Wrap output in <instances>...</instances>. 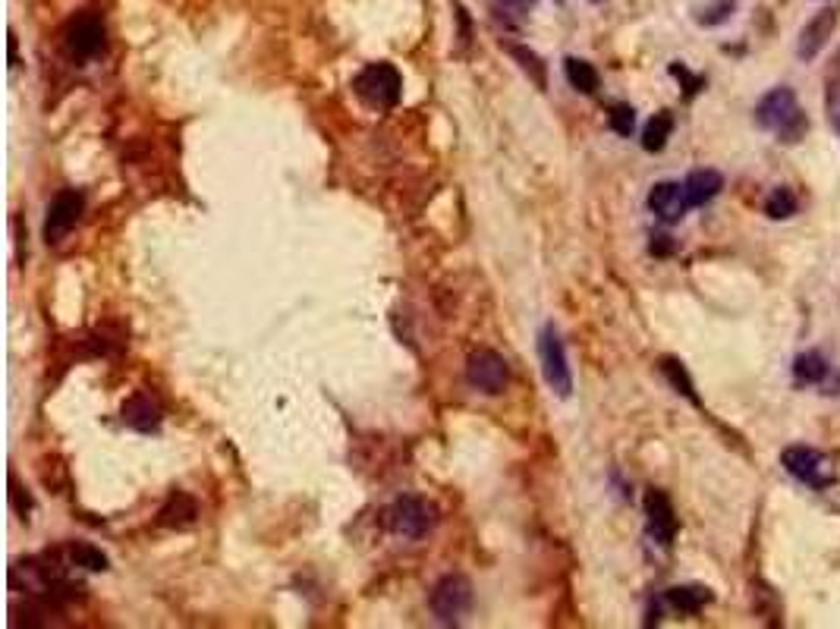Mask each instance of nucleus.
I'll list each match as a JSON object with an SVG mask.
<instances>
[{"instance_id": "1", "label": "nucleus", "mask_w": 840, "mask_h": 629, "mask_svg": "<svg viewBox=\"0 0 840 629\" xmlns=\"http://www.w3.org/2000/svg\"><path fill=\"white\" fill-rule=\"evenodd\" d=\"M781 466L793 475L796 482H803L815 491H822L828 485L837 482V472H834V463L825 457L822 450H815V447H806V444H793V447H784L781 450Z\"/></svg>"}, {"instance_id": "2", "label": "nucleus", "mask_w": 840, "mask_h": 629, "mask_svg": "<svg viewBox=\"0 0 840 629\" xmlns=\"http://www.w3.org/2000/svg\"><path fill=\"white\" fill-rule=\"evenodd\" d=\"M538 356H542V375H545L548 387L560 400H567L573 394V372L567 362L564 340H560L554 324H545L542 328V337H538Z\"/></svg>"}, {"instance_id": "3", "label": "nucleus", "mask_w": 840, "mask_h": 629, "mask_svg": "<svg viewBox=\"0 0 840 629\" xmlns=\"http://www.w3.org/2000/svg\"><path fill=\"white\" fill-rule=\"evenodd\" d=\"M63 48H67L70 60H76V63L95 60L104 51V23H101V16L92 13V10L76 13L70 19L67 32H63Z\"/></svg>"}, {"instance_id": "4", "label": "nucleus", "mask_w": 840, "mask_h": 629, "mask_svg": "<svg viewBox=\"0 0 840 629\" xmlns=\"http://www.w3.org/2000/svg\"><path fill=\"white\" fill-rule=\"evenodd\" d=\"M356 95L372 107H394L403 92V79L394 63H372L356 76Z\"/></svg>"}, {"instance_id": "5", "label": "nucleus", "mask_w": 840, "mask_h": 629, "mask_svg": "<svg viewBox=\"0 0 840 629\" xmlns=\"http://www.w3.org/2000/svg\"><path fill=\"white\" fill-rule=\"evenodd\" d=\"M472 607V582L463 573L444 576L432 592V611L441 623H460Z\"/></svg>"}, {"instance_id": "6", "label": "nucleus", "mask_w": 840, "mask_h": 629, "mask_svg": "<svg viewBox=\"0 0 840 629\" xmlns=\"http://www.w3.org/2000/svg\"><path fill=\"white\" fill-rule=\"evenodd\" d=\"M387 516H391V529L400 538H413V541L428 535V529L435 526V507L428 504L425 497H416V494L397 497Z\"/></svg>"}, {"instance_id": "7", "label": "nucleus", "mask_w": 840, "mask_h": 629, "mask_svg": "<svg viewBox=\"0 0 840 629\" xmlns=\"http://www.w3.org/2000/svg\"><path fill=\"white\" fill-rule=\"evenodd\" d=\"M800 114H803V107H800V101H796V92L790 89V85H778V89L765 92L756 104V123L762 129H768V133H778V136Z\"/></svg>"}, {"instance_id": "8", "label": "nucleus", "mask_w": 840, "mask_h": 629, "mask_svg": "<svg viewBox=\"0 0 840 629\" xmlns=\"http://www.w3.org/2000/svg\"><path fill=\"white\" fill-rule=\"evenodd\" d=\"M82 208H85V199H82V192L76 189H63L54 195V202L48 205V218H45V240L48 243H60L63 236H67L79 218H82Z\"/></svg>"}, {"instance_id": "9", "label": "nucleus", "mask_w": 840, "mask_h": 629, "mask_svg": "<svg viewBox=\"0 0 840 629\" xmlns=\"http://www.w3.org/2000/svg\"><path fill=\"white\" fill-rule=\"evenodd\" d=\"M642 507H645V526H649V535L658 541V545L671 548L677 538V513H674L671 497L658 488H649L645 491Z\"/></svg>"}, {"instance_id": "10", "label": "nucleus", "mask_w": 840, "mask_h": 629, "mask_svg": "<svg viewBox=\"0 0 840 629\" xmlns=\"http://www.w3.org/2000/svg\"><path fill=\"white\" fill-rule=\"evenodd\" d=\"M466 378L485 394H501L507 387V359L494 350H476L466 362Z\"/></svg>"}, {"instance_id": "11", "label": "nucleus", "mask_w": 840, "mask_h": 629, "mask_svg": "<svg viewBox=\"0 0 840 629\" xmlns=\"http://www.w3.org/2000/svg\"><path fill=\"white\" fill-rule=\"evenodd\" d=\"M834 29H837V10L834 7H825V10L812 13V19L800 32V41H796V57L806 60V63L815 60L818 54L825 51V45L831 41Z\"/></svg>"}, {"instance_id": "12", "label": "nucleus", "mask_w": 840, "mask_h": 629, "mask_svg": "<svg viewBox=\"0 0 840 629\" xmlns=\"http://www.w3.org/2000/svg\"><path fill=\"white\" fill-rule=\"evenodd\" d=\"M649 208L658 214L661 221H667V224L680 221L683 214L689 211L683 183H658V186H652V192H649Z\"/></svg>"}, {"instance_id": "13", "label": "nucleus", "mask_w": 840, "mask_h": 629, "mask_svg": "<svg viewBox=\"0 0 840 629\" xmlns=\"http://www.w3.org/2000/svg\"><path fill=\"white\" fill-rule=\"evenodd\" d=\"M120 419H123V425L136 428V431H158V425H161V419H164V412H161V406H158L155 397L133 394V397H129V400L123 403Z\"/></svg>"}, {"instance_id": "14", "label": "nucleus", "mask_w": 840, "mask_h": 629, "mask_svg": "<svg viewBox=\"0 0 840 629\" xmlns=\"http://www.w3.org/2000/svg\"><path fill=\"white\" fill-rule=\"evenodd\" d=\"M724 189V177L718 170H693L689 177L683 180V192H686V202L689 208H702L705 202H712L715 195Z\"/></svg>"}, {"instance_id": "15", "label": "nucleus", "mask_w": 840, "mask_h": 629, "mask_svg": "<svg viewBox=\"0 0 840 629\" xmlns=\"http://www.w3.org/2000/svg\"><path fill=\"white\" fill-rule=\"evenodd\" d=\"M196 516H199L196 501H192L189 494L177 491V494H170V497H167V504L161 507V513H158V526H167V529H186V526L196 523Z\"/></svg>"}, {"instance_id": "16", "label": "nucleus", "mask_w": 840, "mask_h": 629, "mask_svg": "<svg viewBox=\"0 0 840 629\" xmlns=\"http://www.w3.org/2000/svg\"><path fill=\"white\" fill-rule=\"evenodd\" d=\"M831 375V368H828V359L822 353H800L793 359V381L800 384V387H812V384H825Z\"/></svg>"}, {"instance_id": "17", "label": "nucleus", "mask_w": 840, "mask_h": 629, "mask_svg": "<svg viewBox=\"0 0 840 629\" xmlns=\"http://www.w3.org/2000/svg\"><path fill=\"white\" fill-rule=\"evenodd\" d=\"M664 601L680 614H699L702 607L712 601V592H708L705 585H674V589H667Z\"/></svg>"}, {"instance_id": "18", "label": "nucleus", "mask_w": 840, "mask_h": 629, "mask_svg": "<svg viewBox=\"0 0 840 629\" xmlns=\"http://www.w3.org/2000/svg\"><path fill=\"white\" fill-rule=\"evenodd\" d=\"M825 114L828 126L840 136V48L825 67Z\"/></svg>"}, {"instance_id": "19", "label": "nucleus", "mask_w": 840, "mask_h": 629, "mask_svg": "<svg viewBox=\"0 0 840 629\" xmlns=\"http://www.w3.org/2000/svg\"><path fill=\"white\" fill-rule=\"evenodd\" d=\"M674 133V117L671 111H658L649 123H645L642 129V148L645 151H661L667 145V139H671Z\"/></svg>"}, {"instance_id": "20", "label": "nucleus", "mask_w": 840, "mask_h": 629, "mask_svg": "<svg viewBox=\"0 0 840 629\" xmlns=\"http://www.w3.org/2000/svg\"><path fill=\"white\" fill-rule=\"evenodd\" d=\"M67 557L73 567H82V570H89V573H104L107 567H111V560H107V554L95 545H85V541H73V545L67 548Z\"/></svg>"}, {"instance_id": "21", "label": "nucleus", "mask_w": 840, "mask_h": 629, "mask_svg": "<svg viewBox=\"0 0 840 629\" xmlns=\"http://www.w3.org/2000/svg\"><path fill=\"white\" fill-rule=\"evenodd\" d=\"M800 208V199H796V192L790 186H774L765 199V214L771 221H787Z\"/></svg>"}, {"instance_id": "22", "label": "nucleus", "mask_w": 840, "mask_h": 629, "mask_svg": "<svg viewBox=\"0 0 840 629\" xmlns=\"http://www.w3.org/2000/svg\"><path fill=\"white\" fill-rule=\"evenodd\" d=\"M564 73H567V82L573 85V89H579V92L592 95V92L598 89V70L592 67L589 60L567 57V63H564Z\"/></svg>"}, {"instance_id": "23", "label": "nucleus", "mask_w": 840, "mask_h": 629, "mask_svg": "<svg viewBox=\"0 0 840 629\" xmlns=\"http://www.w3.org/2000/svg\"><path fill=\"white\" fill-rule=\"evenodd\" d=\"M661 375H664L667 381H671V387L677 390L680 397H686L689 403H696V406H699L696 384H693V378H689L686 365H680L677 359H661Z\"/></svg>"}, {"instance_id": "24", "label": "nucleus", "mask_w": 840, "mask_h": 629, "mask_svg": "<svg viewBox=\"0 0 840 629\" xmlns=\"http://www.w3.org/2000/svg\"><path fill=\"white\" fill-rule=\"evenodd\" d=\"M608 123H611V129H614L617 136L630 139L633 129H636V111H633L630 104H614L611 111H608Z\"/></svg>"}, {"instance_id": "25", "label": "nucleus", "mask_w": 840, "mask_h": 629, "mask_svg": "<svg viewBox=\"0 0 840 629\" xmlns=\"http://www.w3.org/2000/svg\"><path fill=\"white\" fill-rule=\"evenodd\" d=\"M734 10H737V0H721V4L696 13V23H699V26H721V23H727L730 13H734Z\"/></svg>"}, {"instance_id": "26", "label": "nucleus", "mask_w": 840, "mask_h": 629, "mask_svg": "<svg viewBox=\"0 0 840 629\" xmlns=\"http://www.w3.org/2000/svg\"><path fill=\"white\" fill-rule=\"evenodd\" d=\"M513 57L523 63V70L526 73H532L535 76V85L538 89H545V67H542V60H538L532 51H526V48H513Z\"/></svg>"}, {"instance_id": "27", "label": "nucleus", "mask_w": 840, "mask_h": 629, "mask_svg": "<svg viewBox=\"0 0 840 629\" xmlns=\"http://www.w3.org/2000/svg\"><path fill=\"white\" fill-rule=\"evenodd\" d=\"M671 73L683 82V95H686V98H693V95L702 89V85H705V79H702V76H693L689 70H683L680 63H671Z\"/></svg>"}, {"instance_id": "28", "label": "nucleus", "mask_w": 840, "mask_h": 629, "mask_svg": "<svg viewBox=\"0 0 840 629\" xmlns=\"http://www.w3.org/2000/svg\"><path fill=\"white\" fill-rule=\"evenodd\" d=\"M652 255H671L674 252V243H671V236H652V246H649Z\"/></svg>"}, {"instance_id": "29", "label": "nucleus", "mask_w": 840, "mask_h": 629, "mask_svg": "<svg viewBox=\"0 0 840 629\" xmlns=\"http://www.w3.org/2000/svg\"><path fill=\"white\" fill-rule=\"evenodd\" d=\"M825 394H831V397H840V368L834 375H828V381H825Z\"/></svg>"}, {"instance_id": "30", "label": "nucleus", "mask_w": 840, "mask_h": 629, "mask_svg": "<svg viewBox=\"0 0 840 629\" xmlns=\"http://www.w3.org/2000/svg\"><path fill=\"white\" fill-rule=\"evenodd\" d=\"M501 4H507V7H513V10H529L535 0H501Z\"/></svg>"}, {"instance_id": "31", "label": "nucleus", "mask_w": 840, "mask_h": 629, "mask_svg": "<svg viewBox=\"0 0 840 629\" xmlns=\"http://www.w3.org/2000/svg\"><path fill=\"white\" fill-rule=\"evenodd\" d=\"M592 4H601V0H592Z\"/></svg>"}]
</instances>
